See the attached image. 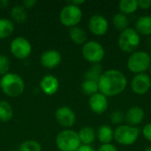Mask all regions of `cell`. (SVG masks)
Wrapping results in <instances>:
<instances>
[{"instance_id":"6da1fadb","label":"cell","mask_w":151,"mask_h":151,"mask_svg":"<svg viewBox=\"0 0 151 151\" xmlns=\"http://www.w3.org/2000/svg\"><path fill=\"white\" fill-rule=\"evenodd\" d=\"M127 84V76L118 69L104 71L98 81L99 92L107 97H112L122 94L126 90Z\"/></svg>"},{"instance_id":"7a4b0ae2","label":"cell","mask_w":151,"mask_h":151,"mask_svg":"<svg viewBox=\"0 0 151 151\" xmlns=\"http://www.w3.org/2000/svg\"><path fill=\"white\" fill-rule=\"evenodd\" d=\"M0 88L4 95L10 97H17L24 92L25 82L19 75L13 73H8L2 76L0 80Z\"/></svg>"},{"instance_id":"3957f363","label":"cell","mask_w":151,"mask_h":151,"mask_svg":"<svg viewBox=\"0 0 151 151\" xmlns=\"http://www.w3.org/2000/svg\"><path fill=\"white\" fill-rule=\"evenodd\" d=\"M150 65V53L144 50H136L131 53L127 62V69L134 74L145 73L149 70Z\"/></svg>"},{"instance_id":"277c9868","label":"cell","mask_w":151,"mask_h":151,"mask_svg":"<svg viewBox=\"0 0 151 151\" xmlns=\"http://www.w3.org/2000/svg\"><path fill=\"white\" fill-rule=\"evenodd\" d=\"M141 35L133 27H128L127 29L120 32L118 38L119 48L121 51L128 54L136 51L141 44Z\"/></svg>"},{"instance_id":"5b68a950","label":"cell","mask_w":151,"mask_h":151,"mask_svg":"<svg viewBox=\"0 0 151 151\" xmlns=\"http://www.w3.org/2000/svg\"><path fill=\"white\" fill-rule=\"evenodd\" d=\"M139 136V128L127 124H122L114 130V141L123 146H131L134 144Z\"/></svg>"},{"instance_id":"8992f818","label":"cell","mask_w":151,"mask_h":151,"mask_svg":"<svg viewBox=\"0 0 151 151\" xmlns=\"http://www.w3.org/2000/svg\"><path fill=\"white\" fill-rule=\"evenodd\" d=\"M56 145L60 151H75L81 143L77 132L72 129H64L58 134Z\"/></svg>"},{"instance_id":"52a82bcc","label":"cell","mask_w":151,"mask_h":151,"mask_svg":"<svg viewBox=\"0 0 151 151\" xmlns=\"http://www.w3.org/2000/svg\"><path fill=\"white\" fill-rule=\"evenodd\" d=\"M81 55L86 61L91 64H100L104 58L105 50L100 42L96 41H88L82 45Z\"/></svg>"},{"instance_id":"ba28073f","label":"cell","mask_w":151,"mask_h":151,"mask_svg":"<svg viewBox=\"0 0 151 151\" xmlns=\"http://www.w3.org/2000/svg\"><path fill=\"white\" fill-rule=\"evenodd\" d=\"M82 15L81 7L68 4L61 9L59 13V21L65 27L71 28L78 26L81 21Z\"/></svg>"},{"instance_id":"9c48e42d","label":"cell","mask_w":151,"mask_h":151,"mask_svg":"<svg viewBox=\"0 0 151 151\" xmlns=\"http://www.w3.org/2000/svg\"><path fill=\"white\" fill-rule=\"evenodd\" d=\"M10 51L12 55L18 59H26L32 52V45L25 37L18 36L11 42Z\"/></svg>"},{"instance_id":"30bf717a","label":"cell","mask_w":151,"mask_h":151,"mask_svg":"<svg viewBox=\"0 0 151 151\" xmlns=\"http://www.w3.org/2000/svg\"><path fill=\"white\" fill-rule=\"evenodd\" d=\"M132 91L138 96L147 94L151 88V78L147 73L135 74L131 81Z\"/></svg>"},{"instance_id":"8fae6325","label":"cell","mask_w":151,"mask_h":151,"mask_svg":"<svg viewBox=\"0 0 151 151\" xmlns=\"http://www.w3.org/2000/svg\"><path fill=\"white\" fill-rule=\"evenodd\" d=\"M88 27L93 35L103 36L106 35L109 30V21L104 16L101 14H95L89 18Z\"/></svg>"},{"instance_id":"7c38bea8","label":"cell","mask_w":151,"mask_h":151,"mask_svg":"<svg viewBox=\"0 0 151 151\" xmlns=\"http://www.w3.org/2000/svg\"><path fill=\"white\" fill-rule=\"evenodd\" d=\"M55 119L57 122L63 127H72L76 121V115L73 109L68 106H61L57 109L55 112Z\"/></svg>"},{"instance_id":"4fadbf2b","label":"cell","mask_w":151,"mask_h":151,"mask_svg":"<svg viewBox=\"0 0 151 151\" xmlns=\"http://www.w3.org/2000/svg\"><path fill=\"white\" fill-rule=\"evenodd\" d=\"M108 105H109L108 97L100 92L89 96L88 106L90 110L96 114L100 115L104 113L108 109Z\"/></svg>"},{"instance_id":"5bb4252c","label":"cell","mask_w":151,"mask_h":151,"mask_svg":"<svg viewBox=\"0 0 151 151\" xmlns=\"http://www.w3.org/2000/svg\"><path fill=\"white\" fill-rule=\"evenodd\" d=\"M61 61L62 56L56 50H48L44 51L40 58V63L42 66L47 69L56 68L60 65Z\"/></svg>"},{"instance_id":"9a60e30c","label":"cell","mask_w":151,"mask_h":151,"mask_svg":"<svg viewBox=\"0 0 151 151\" xmlns=\"http://www.w3.org/2000/svg\"><path fill=\"white\" fill-rule=\"evenodd\" d=\"M145 118V111L140 106H132L125 113V121L127 125L136 127L142 123Z\"/></svg>"},{"instance_id":"2e32d148","label":"cell","mask_w":151,"mask_h":151,"mask_svg":"<svg viewBox=\"0 0 151 151\" xmlns=\"http://www.w3.org/2000/svg\"><path fill=\"white\" fill-rule=\"evenodd\" d=\"M40 88L45 95L53 96L59 88V81L56 76L52 74H47L41 80Z\"/></svg>"},{"instance_id":"e0dca14e","label":"cell","mask_w":151,"mask_h":151,"mask_svg":"<svg viewBox=\"0 0 151 151\" xmlns=\"http://www.w3.org/2000/svg\"><path fill=\"white\" fill-rule=\"evenodd\" d=\"M134 29L138 32V34L145 36L151 35V16L150 15H143L139 17L134 23Z\"/></svg>"},{"instance_id":"ac0fdd59","label":"cell","mask_w":151,"mask_h":151,"mask_svg":"<svg viewBox=\"0 0 151 151\" xmlns=\"http://www.w3.org/2000/svg\"><path fill=\"white\" fill-rule=\"evenodd\" d=\"M96 138L102 144H110L114 140V130L109 125H101L96 131Z\"/></svg>"},{"instance_id":"d6986e66","label":"cell","mask_w":151,"mask_h":151,"mask_svg":"<svg viewBox=\"0 0 151 151\" xmlns=\"http://www.w3.org/2000/svg\"><path fill=\"white\" fill-rule=\"evenodd\" d=\"M78 136L82 145H91L96 139V131L92 127L86 126L79 131Z\"/></svg>"},{"instance_id":"ffe728a7","label":"cell","mask_w":151,"mask_h":151,"mask_svg":"<svg viewBox=\"0 0 151 151\" xmlns=\"http://www.w3.org/2000/svg\"><path fill=\"white\" fill-rule=\"evenodd\" d=\"M69 37L73 42L77 45H83L88 41V35L85 30L80 27H73L69 29Z\"/></svg>"},{"instance_id":"44dd1931","label":"cell","mask_w":151,"mask_h":151,"mask_svg":"<svg viewBox=\"0 0 151 151\" xmlns=\"http://www.w3.org/2000/svg\"><path fill=\"white\" fill-rule=\"evenodd\" d=\"M130 20L127 15L123 14L121 12H118L114 14L112 17V25L114 28L119 32H122L129 27Z\"/></svg>"},{"instance_id":"7402d4cb","label":"cell","mask_w":151,"mask_h":151,"mask_svg":"<svg viewBox=\"0 0 151 151\" xmlns=\"http://www.w3.org/2000/svg\"><path fill=\"white\" fill-rule=\"evenodd\" d=\"M10 15L13 23H24L27 19V10L21 4L14 5L10 12Z\"/></svg>"},{"instance_id":"603a6c76","label":"cell","mask_w":151,"mask_h":151,"mask_svg":"<svg viewBox=\"0 0 151 151\" xmlns=\"http://www.w3.org/2000/svg\"><path fill=\"white\" fill-rule=\"evenodd\" d=\"M14 23L12 19L2 18L0 19V40L6 39L14 32Z\"/></svg>"},{"instance_id":"cb8c5ba5","label":"cell","mask_w":151,"mask_h":151,"mask_svg":"<svg viewBox=\"0 0 151 151\" xmlns=\"http://www.w3.org/2000/svg\"><path fill=\"white\" fill-rule=\"evenodd\" d=\"M138 1L137 0H121L119 4V12L130 15L134 13L138 10Z\"/></svg>"},{"instance_id":"d4e9b609","label":"cell","mask_w":151,"mask_h":151,"mask_svg":"<svg viewBox=\"0 0 151 151\" xmlns=\"http://www.w3.org/2000/svg\"><path fill=\"white\" fill-rule=\"evenodd\" d=\"M13 109L6 101H0V121L8 122L13 118Z\"/></svg>"},{"instance_id":"484cf974","label":"cell","mask_w":151,"mask_h":151,"mask_svg":"<svg viewBox=\"0 0 151 151\" xmlns=\"http://www.w3.org/2000/svg\"><path fill=\"white\" fill-rule=\"evenodd\" d=\"M81 91L84 95L86 96H93L96 93L99 92V87H98V82L95 81H90V80H84L81 83Z\"/></svg>"},{"instance_id":"4316f807","label":"cell","mask_w":151,"mask_h":151,"mask_svg":"<svg viewBox=\"0 0 151 151\" xmlns=\"http://www.w3.org/2000/svg\"><path fill=\"white\" fill-rule=\"evenodd\" d=\"M103 73V66L100 64H93L90 68L86 72L85 80H90L98 82Z\"/></svg>"},{"instance_id":"83f0119b","label":"cell","mask_w":151,"mask_h":151,"mask_svg":"<svg viewBox=\"0 0 151 151\" xmlns=\"http://www.w3.org/2000/svg\"><path fill=\"white\" fill-rule=\"evenodd\" d=\"M18 151H42V146L37 141L27 140L19 145Z\"/></svg>"},{"instance_id":"f1b7e54d","label":"cell","mask_w":151,"mask_h":151,"mask_svg":"<svg viewBox=\"0 0 151 151\" xmlns=\"http://www.w3.org/2000/svg\"><path fill=\"white\" fill-rule=\"evenodd\" d=\"M10 59L4 54H0V75L4 76L9 73L10 70Z\"/></svg>"},{"instance_id":"f546056e","label":"cell","mask_w":151,"mask_h":151,"mask_svg":"<svg viewBox=\"0 0 151 151\" xmlns=\"http://www.w3.org/2000/svg\"><path fill=\"white\" fill-rule=\"evenodd\" d=\"M123 121H125V113L122 111L116 110L113 111L111 114V122L113 125L120 126L122 125Z\"/></svg>"},{"instance_id":"4dcf8cb0","label":"cell","mask_w":151,"mask_h":151,"mask_svg":"<svg viewBox=\"0 0 151 151\" xmlns=\"http://www.w3.org/2000/svg\"><path fill=\"white\" fill-rule=\"evenodd\" d=\"M142 136L149 142H151V123L146 124L142 130Z\"/></svg>"},{"instance_id":"1f68e13d","label":"cell","mask_w":151,"mask_h":151,"mask_svg":"<svg viewBox=\"0 0 151 151\" xmlns=\"http://www.w3.org/2000/svg\"><path fill=\"white\" fill-rule=\"evenodd\" d=\"M96 151H119V150L115 145L110 143V144H102Z\"/></svg>"},{"instance_id":"d6a6232c","label":"cell","mask_w":151,"mask_h":151,"mask_svg":"<svg viewBox=\"0 0 151 151\" xmlns=\"http://www.w3.org/2000/svg\"><path fill=\"white\" fill-rule=\"evenodd\" d=\"M138 7L142 10H148L151 7V0H139Z\"/></svg>"},{"instance_id":"836d02e7","label":"cell","mask_w":151,"mask_h":151,"mask_svg":"<svg viewBox=\"0 0 151 151\" xmlns=\"http://www.w3.org/2000/svg\"><path fill=\"white\" fill-rule=\"evenodd\" d=\"M36 0H25L22 3L23 7L27 10V9H32L35 4H36Z\"/></svg>"},{"instance_id":"e575fe53","label":"cell","mask_w":151,"mask_h":151,"mask_svg":"<svg viewBox=\"0 0 151 151\" xmlns=\"http://www.w3.org/2000/svg\"><path fill=\"white\" fill-rule=\"evenodd\" d=\"M75 151H96L91 145H81Z\"/></svg>"},{"instance_id":"d590c367","label":"cell","mask_w":151,"mask_h":151,"mask_svg":"<svg viewBox=\"0 0 151 151\" xmlns=\"http://www.w3.org/2000/svg\"><path fill=\"white\" fill-rule=\"evenodd\" d=\"M84 3H85V1H84V0H73V1H71V2H69L68 4L80 7V6H81V4H83Z\"/></svg>"},{"instance_id":"8d00e7d4","label":"cell","mask_w":151,"mask_h":151,"mask_svg":"<svg viewBox=\"0 0 151 151\" xmlns=\"http://www.w3.org/2000/svg\"><path fill=\"white\" fill-rule=\"evenodd\" d=\"M9 4L10 3L7 0H0V8H6Z\"/></svg>"},{"instance_id":"74e56055","label":"cell","mask_w":151,"mask_h":151,"mask_svg":"<svg viewBox=\"0 0 151 151\" xmlns=\"http://www.w3.org/2000/svg\"><path fill=\"white\" fill-rule=\"evenodd\" d=\"M144 151H151V146H149V147H147L145 150H144Z\"/></svg>"},{"instance_id":"f35d334b","label":"cell","mask_w":151,"mask_h":151,"mask_svg":"<svg viewBox=\"0 0 151 151\" xmlns=\"http://www.w3.org/2000/svg\"><path fill=\"white\" fill-rule=\"evenodd\" d=\"M148 72H149V73L151 74V65H150V68H149V70H148Z\"/></svg>"},{"instance_id":"ab89813d","label":"cell","mask_w":151,"mask_h":151,"mask_svg":"<svg viewBox=\"0 0 151 151\" xmlns=\"http://www.w3.org/2000/svg\"><path fill=\"white\" fill-rule=\"evenodd\" d=\"M150 58H151V50H150Z\"/></svg>"},{"instance_id":"60d3db41","label":"cell","mask_w":151,"mask_h":151,"mask_svg":"<svg viewBox=\"0 0 151 151\" xmlns=\"http://www.w3.org/2000/svg\"><path fill=\"white\" fill-rule=\"evenodd\" d=\"M10 151H18V150H10Z\"/></svg>"}]
</instances>
